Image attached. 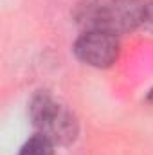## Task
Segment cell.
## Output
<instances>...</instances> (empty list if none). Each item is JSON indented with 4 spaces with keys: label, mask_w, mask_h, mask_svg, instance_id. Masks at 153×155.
I'll list each match as a JSON object with an SVG mask.
<instances>
[{
    "label": "cell",
    "mask_w": 153,
    "mask_h": 155,
    "mask_svg": "<svg viewBox=\"0 0 153 155\" xmlns=\"http://www.w3.org/2000/svg\"><path fill=\"white\" fill-rule=\"evenodd\" d=\"M142 29L153 35V0H146V9H144V22Z\"/></svg>",
    "instance_id": "obj_5"
},
{
    "label": "cell",
    "mask_w": 153,
    "mask_h": 155,
    "mask_svg": "<svg viewBox=\"0 0 153 155\" xmlns=\"http://www.w3.org/2000/svg\"><path fill=\"white\" fill-rule=\"evenodd\" d=\"M146 101H148L150 105H153V87L148 90V94H146Z\"/></svg>",
    "instance_id": "obj_6"
},
{
    "label": "cell",
    "mask_w": 153,
    "mask_h": 155,
    "mask_svg": "<svg viewBox=\"0 0 153 155\" xmlns=\"http://www.w3.org/2000/svg\"><path fill=\"white\" fill-rule=\"evenodd\" d=\"M146 0H101L83 9L79 20L86 29H101L122 36L142 27Z\"/></svg>",
    "instance_id": "obj_2"
},
{
    "label": "cell",
    "mask_w": 153,
    "mask_h": 155,
    "mask_svg": "<svg viewBox=\"0 0 153 155\" xmlns=\"http://www.w3.org/2000/svg\"><path fill=\"white\" fill-rule=\"evenodd\" d=\"M72 52L83 65L92 69H110L121 56L119 38L101 31V29H85L76 38Z\"/></svg>",
    "instance_id": "obj_3"
},
{
    "label": "cell",
    "mask_w": 153,
    "mask_h": 155,
    "mask_svg": "<svg viewBox=\"0 0 153 155\" xmlns=\"http://www.w3.org/2000/svg\"><path fill=\"white\" fill-rule=\"evenodd\" d=\"M29 121L34 130L47 135L56 146H70L79 137L76 114L60 103L49 90H38L29 101Z\"/></svg>",
    "instance_id": "obj_1"
},
{
    "label": "cell",
    "mask_w": 153,
    "mask_h": 155,
    "mask_svg": "<svg viewBox=\"0 0 153 155\" xmlns=\"http://www.w3.org/2000/svg\"><path fill=\"white\" fill-rule=\"evenodd\" d=\"M56 144L43 134H33L18 150V155H54Z\"/></svg>",
    "instance_id": "obj_4"
}]
</instances>
